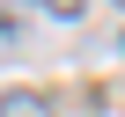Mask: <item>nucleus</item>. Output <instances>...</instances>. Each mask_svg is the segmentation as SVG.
<instances>
[{
    "label": "nucleus",
    "instance_id": "1",
    "mask_svg": "<svg viewBox=\"0 0 125 117\" xmlns=\"http://www.w3.org/2000/svg\"><path fill=\"white\" fill-rule=\"evenodd\" d=\"M44 15H59V22H81V0H37Z\"/></svg>",
    "mask_w": 125,
    "mask_h": 117
},
{
    "label": "nucleus",
    "instance_id": "2",
    "mask_svg": "<svg viewBox=\"0 0 125 117\" xmlns=\"http://www.w3.org/2000/svg\"><path fill=\"white\" fill-rule=\"evenodd\" d=\"M0 117H44V110H37L30 95H8V102H0Z\"/></svg>",
    "mask_w": 125,
    "mask_h": 117
},
{
    "label": "nucleus",
    "instance_id": "3",
    "mask_svg": "<svg viewBox=\"0 0 125 117\" xmlns=\"http://www.w3.org/2000/svg\"><path fill=\"white\" fill-rule=\"evenodd\" d=\"M118 8H125V0H118Z\"/></svg>",
    "mask_w": 125,
    "mask_h": 117
}]
</instances>
